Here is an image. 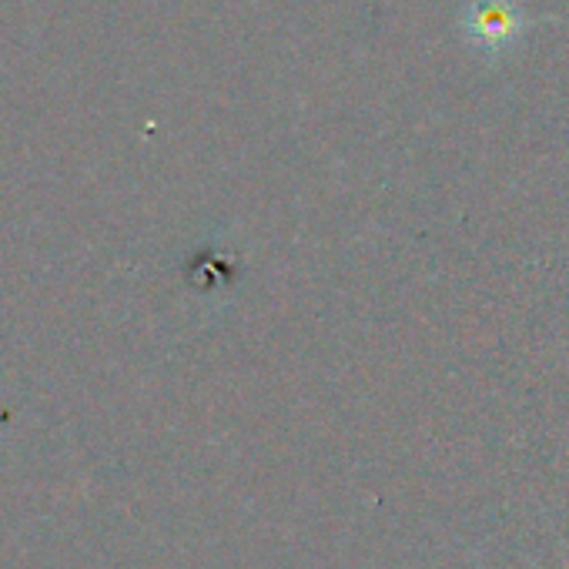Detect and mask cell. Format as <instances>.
<instances>
[{"instance_id":"6da1fadb","label":"cell","mask_w":569,"mask_h":569,"mask_svg":"<svg viewBox=\"0 0 569 569\" xmlns=\"http://www.w3.org/2000/svg\"><path fill=\"white\" fill-rule=\"evenodd\" d=\"M526 31V14L516 0H472L462 14V34L489 58L506 54Z\"/></svg>"}]
</instances>
